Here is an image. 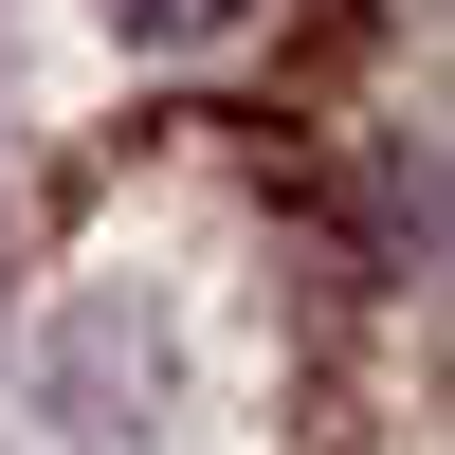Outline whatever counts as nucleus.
Masks as SVG:
<instances>
[{"mask_svg": "<svg viewBox=\"0 0 455 455\" xmlns=\"http://www.w3.org/2000/svg\"><path fill=\"white\" fill-rule=\"evenodd\" d=\"M109 19H128V36H146V55H201V36H237V19H255V0H109Z\"/></svg>", "mask_w": 455, "mask_h": 455, "instance_id": "f257e3e1", "label": "nucleus"}]
</instances>
